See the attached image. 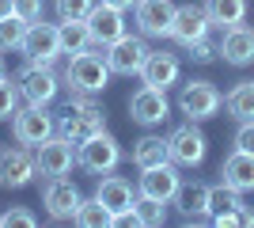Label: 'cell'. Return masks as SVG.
Listing matches in <instances>:
<instances>
[{"mask_svg": "<svg viewBox=\"0 0 254 228\" xmlns=\"http://www.w3.org/2000/svg\"><path fill=\"white\" fill-rule=\"evenodd\" d=\"M110 76L114 73H110V65H106V54H95V50L87 46L84 54H72L68 69H64V84H68V91L99 95V91H106Z\"/></svg>", "mask_w": 254, "mask_h": 228, "instance_id": "cell-2", "label": "cell"}, {"mask_svg": "<svg viewBox=\"0 0 254 228\" xmlns=\"http://www.w3.org/2000/svg\"><path fill=\"white\" fill-rule=\"evenodd\" d=\"M140 80L159 87V91H167V87H175L182 80V61L175 54H167V50H152L144 69H140Z\"/></svg>", "mask_w": 254, "mask_h": 228, "instance_id": "cell-21", "label": "cell"}, {"mask_svg": "<svg viewBox=\"0 0 254 228\" xmlns=\"http://www.w3.org/2000/svg\"><path fill=\"white\" fill-rule=\"evenodd\" d=\"M126 225H140V228H159L167 221V202H156V198H140L137 194V206L129 217H122Z\"/></svg>", "mask_w": 254, "mask_h": 228, "instance_id": "cell-26", "label": "cell"}, {"mask_svg": "<svg viewBox=\"0 0 254 228\" xmlns=\"http://www.w3.org/2000/svg\"><path fill=\"white\" fill-rule=\"evenodd\" d=\"M186 57H190V61H197V65H209V61H216V57H220V50H216V42H209V34H205V38H197V42L186 46Z\"/></svg>", "mask_w": 254, "mask_h": 228, "instance_id": "cell-34", "label": "cell"}, {"mask_svg": "<svg viewBox=\"0 0 254 228\" xmlns=\"http://www.w3.org/2000/svg\"><path fill=\"white\" fill-rule=\"evenodd\" d=\"M15 84H19V95L23 103H31V107H50L57 91H61V76L53 73V61H27L15 76Z\"/></svg>", "mask_w": 254, "mask_h": 228, "instance_id": "cell-3", "label": "cell"}, {"mask_svg": "<svg viewBox=\"0 0 254 228\" xmlns=\"http://www.w3.org/2000/svg\"><path fill=\"white\" fill-rule=\"evenodd\" d=\"M216 50H220V57L228 61V65H235V69L254 65V27H247V23L228 27V31L220 34Z\"/></svg>", "mask_w": 254, "mask_h": 228, "instance_id": "cell-19", "label": "cell"}, {"mask_svg": "<svg viewBox=\"0 0 254 228\" xmlns=\"http://www.w3.org/2000/svg\"><path fill=\"white\" fill-rule=\"evenodd\" d=\"M148 54H152V46L144 42V34H122L114 46H106V65L118 76H140Z\"/></svg>", "mask_w": 254, "mask_h": 228, "instance_id": "cell-8", "label": "cell"}, {"mask_svg": "<svg viewBox=\"0 0 254 228\" xmlns=\"http://www.w3.org/2000/svg\"><path fill=\"white\" fill-rule=\"evenodd\" d=\"M0 80H4V57H0Z\"/></svg>", "mask_w": 254, "mask_h": 228, "instance_id": "cell-40", "label": "cell"}, {"mask_svg": "<svg viewBox=\"0 0 254 228\" xmlns=\"http://www.w3.org/2000/svg\"><path fill=\"white\" fill-rule=\"evenodd\" d=\"M87 31H91V46L106 50V46H114L126 31V11L110 8V4H95L91 15H87Z\"/></svg>", "mask_w": 254, "mask_h": 228, "instance_id": "cell-18", "label": "cell"}, {"mask_svg": "<svg viewBox=\"0 0 254 228\" xmlns=\"http://www.w3.org/2000/svg\"><path fill=\"white\" fill-rule=\"evenodd\" d=\"M243 209H247V202H243V194H239L235 186H228V183L212 186V194H209V217H212V213H243Z\"/></svg>", "mask_w": 254, "mask_h": 228, "instance_id": "cell-28", "label": "cell"}, {"mask_svg": "<svg viewBox=\"0 0 254 228\" xmlns=\"http://www.w3.org/2000/svg\"><path fill=\"white\" fill-rule=\"evenodd\" d=\"M224 107V95L212 80H186L179 87V110L190 122H209L216 118V110Z\"/></svg>", "mask_w": 254, "mask_h": 228, "instance_id": "cell-4", "label": "cell"}, {"mask_svg": "<svg viewBox=\"0 0 254 228\" xmlns=\"http://www.w3.org/2000/svg\"><path fill=\"white\" fill-rule=\"evenodd\" d=\"M220 183L235 186L239 194L254 190V156H251V152H239V149H235L232 156H224V163H220Z\"/></svg>", "mask_w": 254, "mask_h": 228, "instance_id": "cell-22", "label": "cell"}, {"mask_svg": "<svg viewBox=\"0 0 254 228\" xmlns=\"http://www.w3.org/2000/svg\"><path fill=\"white\" fill-rule=\"evenodd\" d=\"M72 225H80V228H110V225H118V221L99 198H84L80 209H76V217H72Z\"/></svg>", "mask_w": 254, "mask_h": 228, "instance_id": "cell-27", "label": "cell"}, {"mask_svg": "<svg viewBox=\"0 0 254 228\" xmlns=\"http://www.w3.org/2000/svg\"><path fill=\"white\" fill-rule=\"evenodd\" d=\"M80 190H76V183L68 179V175H53V179H46L42 186V206L46 213H50L53 221H72L76 209H80Z\"/></svg>", "mask_w": 254, "mask_h": 228, "instance_id": "cell-12", "label": "cell"}, {"mask_svg": "<svg viewBox=\"0 0 254 228\" xmlns=\"http://www.w3.org/2000/svg\"><path fill=\"white\" fill-rule=\"evenodd\" d=\"M27 27H31V23H23L15 11H11V15H4V19H0V54L19 50V46H23V34H27Z\"/></svg>", "mask_w": 254, "mask_h": 228, "instance_id": "cell-30", "label": "cell"}, {"mask_svg": "<svg viewBox=\"0 0 254 228\" xmlns=\"http://www.w3.org/2000/svg\"><path fill=\"white\" fill-rule=\"evenodd\" d=\"M235 149L254 156V118L251 122H239V130H235Z\"/></svg>", "mask_w": 254, "mask_h": 228, "instance_id": "cell-36", "label": "cell"}, {"mask_svg": "<svg viewBox=\"0 0 254 228\" xmlns=\"http://www.w3.org/2000/svg\"><path fill=\"white\" fill-rule=\"evenodd\" d=\"M224 110L235 122H251L254 118V80H239V84L224 95Z\"/></svg>", "mask_w": 254, "mask_h": 228, "instance_id": "cell-24", "label": "cell"}, {"mask_svg": "<svg viewBox=\"0 0 254 228\" xmlns=\"http://www.w3.org/2000/svg\"><path fill=\"white\" fill-rule=\"evenodd\" d=\"M103 130H106V114L91 103V95L68 91V107H64L61 122H57V133H64L72 145H80V141H87V137H95Z\"/></svg>", "mask_w": 254, "mask_h": 228, "instance_id": "cell-1", "label": "cell"}, {"mask_svg": "<svg viewBox=\"0 0 254 228\" xmlns=\"http://www.w3.org/2000/svg\"><path fill=\"white\" fill-rule=\"evenodd\" d=\"M99 4H110V8H118V11H129V8H137V0H99Z\"/></svg>", "mask_w": 254, "mask_h": 228, "instance_id": "cell-37", "label": "cell"}, {"mask_svg": "<svg viewBox=\"0 0 254 228\" xmlns=\"http://www.w3.org/2000/svg\"><path fill=\"white\" fill-rule=\"evenodd\" d=\"M209 194L212 186L209 183H179V190H175V198H171V206L182 213V221H193V225H201V221H209Z\"/></svg>", "mask_w": 254, "mask_h": 228, "instance_id": "cell-20", "label": "cell"}, {"mask_svg": "<svg viewBox=\"0 0 254 228\" xmlns=\"http://www.w3.org/2000/svg\"><path fill=\"white\" fill-rule=\"evenodd\" d=\"M11 11H15V0H0V19H4V15H11Z\"/></svg>", "mask_w": 254, "mask_h": 228, "instance_id": "cell-38", "label": "cell"}, {"mask_svg": "<svg viewBox=\"0 0 254 228\" xmlns=\"http://www.w3.org/2000/svg\"><path fill=\"white\" fill-rule=\"evenodd\" d=\"M19 54L27 57V61H57V57L64 54L61 50V23H31L27 27V34H23V46Z\"/></svg>", "mask_w": 254, "mask_h": 228, "instance_id": "cell-9", "label": "cell"}, {"mask_svg": "<svg viewBox=\"0 0 254 228\" xmlns=\"http://www.w3.org/2000/svg\"><path fill=\"white\" fill-rule=\"evenodd\" d=\"M205 11H209L212 27L228 31V27H239L247 19V0H205Z\"/></svg>", "mask_w": 254, "mask_h": 228, "instance_id": "cell-25", "label": "cell"}, {"mask_svg": "<svg viewBox=\"0 0 254 228\" xmlns=\"http://www.w3.org/2000/svg\"><path fill=\"white\" fill-rule=\"evenodd\" d=\"M182 175H179V163H159V167H144L137 179V194L140 198H156V202H167L175 198V190H179Z\"/></svg>", "mask_w": 254, "mask_h": 228, "instance_id": "cell-17", "label": "cell"}, {"mask_svg": "<svg viewBox=\"0 0 254 228\" xmlns=\"http://www.w3.org/2000/svg\"><path fill=\"white\" fill-rule=\"evenodd\" d=\"M34 225H38V217L23 206H8L0 213V228H34Z\"/></svg>", "mask_w": 254, "mask_h": 228, "instance_id": "cell-33", "label": "cell"}, {"mask_svg": "<svg viewBox=\"0 0 254 228\" xmlns=\"http://www.w3.org/2000/svg\"><path fill=\"white\" fill-rule=\"evenodd\" d=\"M133 163H137V171H144V167H159V163H171L167 141L156 137V133H144V137L133 145Z\"/></svg>", "mask_w": 254, "mask_h": 228, "instance_id": "cell-23", "label": "cell"}, {"mask_svg": "<svg viewBox=\"0 0 254 228\" xmlns=\"http://www.w3.org/2000/svg\"><path fill=\"white\" fill-rule=\"evenodd\" d=\"M53 133H57V122H53V114L46 107H31V103H27V107H19L15 118H11V137H15V145L38 149Z\"/></svg>", "mask_w": 254, "mask_h": 228, "instance_id": "cell-6", "label": "cell"}, {"mask_svg": "<svg viewBox=\"0 0 254 228\" xmlns=\"http://www.w3.org/2000/svg\"><path fill=\"white\" fill-rule=\"evenodd\" d=\"M175 8L179 4H171V0H137V27L144 38H171V23H175Z\"/></svg>", "mask_w": 254, "mask_h": 228, "instance_id": "cell-15", "label": "cell"}, {"mask_svg": "<svg viewBox=\"0 0 254 228\" xmlns=\"http://www.w3.org/2000/svg\"><path fill=\"white\" fill-rule=\"evenodd\" d=\"M243 225H254V209H243Z\"/></svg>", "mask_w": 254, "mask_h": 228, "instance_id": "cell-39", "label": "cell"}, {"mask_svg": "<svg viewBox=\"0 0 254 228\" xmlns=\"http://www.w3.org/2000/svg\"><path fill=\"white\" fill-rule=\"evenodd\" d=\"M129 118L137 126H163L171 118V103L167 91H159L152 84H140L133 95H129Z\"/></svg>", "mask_w": 254, "mask_h": 228, "instance_id": "cell-11", "label": "cell"}, {"mask_svg": "<svg viewBox=\"0 0 254 228\" xmlns=\"http://www.w3.org/2000/svg\"><path fill=\"white\" fill-rule=\"evenodd\" d=\"M87 46H91V31H87V19L61 23V50H64V54H84Z\"/></svg>", "mask_w": 254, "mask_h": 228, "instance_id": "cell-29", "label": "cell"}, {"mask_svg": "<svg viewBox=\"0 0 254 228\" xmlns=\"http://www.w3.org/2000/svg\"><path fill=\"white\" fill-rule=\"evenodd\" d=\"M19 99H23V95H19V84L4 76V80H0V122H11V118H15Z\"/></svg>", "mask_w": 254, "mask_h": 228, "instance_id": "cell-31", "label": "cell"}, {"mask_svg": "<svg viewBox=\"0 0 254 228\" xmlns=\"http://www.w3.org/2000/svg\"><path fill=\"white\" fill-rule=\"evenodd\" d=\"M34 175H38V163H34V152L27 145L19 149H4L0 152V186L4 190H23V186L34 183Z\"/></svg>", "mask_w": 254, "mask_h": 228, "instance_id": "cell-10", "label": "cell"}, {"mask_svg": "<svg viewBox=\"0 0 254 228\" xmlns=\"http://www.w3.org/2000/svg\"><path fill=\"white\" fill-rule=\"evenodd\" d=\"M99 0H57V23H72V19H87L91 8Z\"/></svg>", "mask_w": 254, "mask_h": 228, "instance_id": "cell-32", "label": "cell"}, {"mask_svg": "<svg viewBox=\"0 0 254 228\" xmlns=\"http://www.w3.org/2000/svg\"><path fill=\"white\" fill-rule=\"evenodd\" d=\"M95 198L110 209V213H114V221L129 217V213H133V206H137V190H133V183H129L126 175H110V171L99 175Z\"/></svg>", "mask_w": 254, "mask_h": 228, "instance_id": "cell-14", "label": "cell"}, {"mask_svg": "<svg viewBox=\"0 0 254 228\" xmlns=\"http://www.w3.org/2000/svg\"><path fill=\"white\" fill-rule=\"evenodd\" d=\"M209 31H212V19H209V11H205V4H179V8H175L171 38L179 46L197 42V38H205Z\"/></svg>", "mask_w": 254, "mask_h": 228, "instance_id": "cell-16", "label": "cell"}, {"mask_svg": "<svg viewBox=\"0 0 254 228\" xmlns=\"http://www.w3.org/2000/svg\"><path fill=\"white\" fill-rule=\"evenodd\" d=\"M34 163H38V175H46V179L68 175L72 163H76V149L64 133H53V137H46V141L34 149Z\"/></svg>", "mask_w": 254, "mask_h": 228, "instance_id": "cell-13", "label": "cell"}, {"mask_svg": "<svg viewBox=\"0 0 254 228\" xmlns=\"http://www.w3.org/2000/svg\"><path fill=\"white\" fill-rule=\"evenodd\" d=\"M167 152H171V163H179V167H197V163L205 160V152H209V137L201 133L197 122L186 118V126L171 130Z\"/></svg>", "mask_w": 254, "mask_h": 228, "instance_id": "cell-7", "label": "cell"}, {"mask_svg": "<svg viewBox=\"0 0 254 228\" xmlns=\"http://www.w3.org/2000/svg\"><path fill=\"white\" fill-rule=\"evenodd\" d=\"M76 163L91 175H106L122 163V145L103 130V133H95V137H87V141L76 145Z\"/></svg>", "mask_w": 254, "mask_h": 228, "instance_id": "cell-5", "label": "cell"}, {"mask_svg": "<svg viewBox=\"0 0 254 228\" xmlns=\"http://www.w3.org/2000/svg\"><path fill=\"white\" fill-rule=\"evenodd\" d=\"M15 15L23 23H38L42 19V0H15Z\"/></svg>", "mask_w": 254, "mask_h": 228, "instance_id": "cell-35", "label": "cell"}]
</instances>
